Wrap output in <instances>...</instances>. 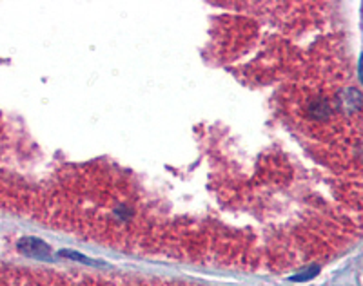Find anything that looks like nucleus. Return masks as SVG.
Wrapping results in <instances>:
<instances>
[{
	"label": "nucleus",
	"instance_id": "f257e3e1",
	"mask_svg": "<svg viewBox=\"0 0 363 286\" xmlns=\"http://www.w3.org/2000/svg\"><path fill=\"white\" fill-rule=\"evenodd\" d=\"M18 248L24 253H28V256H31V258H45V256H50V248L42 241H37V239H24V241H21Z\"/></svg>",
	"mask_w": 363,
	"mask_h": 286
}]
</instances>
